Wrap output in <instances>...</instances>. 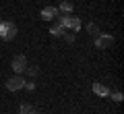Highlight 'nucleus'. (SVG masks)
Here are the masks:
<instances>
[{
  "label": "nucleus",
  "mask_w": 124,
  "mask_h": 114,
  "mask_svg": "<svg viewBox=\"0 0 124 114\" xmlns=\"http://www.w3.org/2000/svg\"><path fill=\"white\" fill-rule=\"evenodd\" d=\"M15 35H17V25L10 21H0V37L2 40H13Z\"/></svg>",
  "instance_id": "obj_1"
},
{
  "label": "nucleus",
  "mask_w": 124,
  "mask_h": 114,
  "mask_svg": "<svg viewBox=\"0 0 124 114\" xmlns=\"http://www.w3.org/2000/svg\"><path fill=\"white\" fill-rule=\"evenodd\" d=\"M58 21L62 23L64 29H72V31H79L81 29V19L79 17H72V15H64V17H60V15H58Z\"/></svg>",
  "instance_id": "obj_2"
},
{
  "label": "nucleus",
  "mask_w": 124,
  "mask_h": 114,
  "mask_svg": "<svg viewBox=\"0 0 124 114\" xmlns=\"http://www.w3.org/2000/svg\"><path fill=\"white\" fill-rule=\"evenodd\" d=\"M112 44H114V37L112 35H103V33L95 35V48L106 50V48H112Z\"/></svg>",
  "instance_id": "obj_3"
},
{
  "label": "nucleus",
  "mask_w": 124,
  "mask_h": 114,
  "mask_svg": "<svg viewBox=\"0 0 124 114\" xmlns=\"http://www.w3.org/2000/svg\"><path fill=\"white\" fill-rule=\"evenodd\" d=\"M23 85H25V79H23L21 75H15V77H10V79L6 81V89H8V91H19Z\"/></svg>",
  "instance_id": "obj_4"
},
{
  "label": "nucleus",
  "mask_w": 124,
  "mask_h": 114,
  "mask_svg": "<svg viewBox=\"0 0 124 114\" xmlns=\"http://www.w3.org/2000/svg\"><path fill=\"white\" fill-rule=\"evenodd\" d=\"M25 69H27V58L23 56V54L15 56L13 58V70H15V73H23Z\"/></svg>",
  "instance_id": "obj_5"
},
{
  "label": "nucleus",
  "mask_w": 124,
  "mask_h": 114,
  "mask_svg": "<svg viewBox=\"0 0 124 114\" xmlns=\"http://www.w3.org/2000/svg\"><path fill=\"white\" fill-rule=\"evenodd\" d=\"M58 9L56 6H46V9H41V19L44 21H52V19H56L58 17Z\"/></svg>",
  "instance_id": "obj_6"
},
{
  "label": "nucleus",
  "mask_w": 124,
  "mask_h": 114,
  "mask_svg": "<svg viewBox=\"0 0 124 114\" xmlns=\"http://www.w3.org/2000/svg\"><path fill=\"white\" fill-rule=\"evenodd\" d=\"M93 93H97V96H101V97H108L110 96V89L103 83H93Z\"/></svg>",
  "instance_id": "obj_7"
},
{
  "label": "nucleus",
  "mask_w": 124,
  "mask_h": 114,
  "mask_svg": "<svg viewBox=\"0 0 124 114\" xmlns=\"http://www.w3.org/2000/svg\"><path fill=\"white\" fill-rule=\"evenodd\" d=\"M50 33L54 35V37H60V35H64V27H62V23H54L52 27H50Z\"/></svg>",
  "instance_id": "obj_8"
},
{
  "label": "nucleus",
  "mask_w": 124,
  "mask_h": 114,
  "mask_svg": "<svg viewBox=\"0 0 124 114\" xmlns=\"http://www.w3.org/2000/svg\"><path fill=\"white\" fill-rule=\"evenodd\" d=\"M58 13H64V15H70L72 13V4H70V2H62V4H60V9H58Z\"/></svg>",
  "instance_id": "obj_9"
},
{
  "label": "nucleus",
  "mask_w": 124,
  "mask_h": 114,
  "mask_svg": "<svg viewBox=\"0 0 124 114\" xmlns=\"http://www.w3.org/2000/svg\"><path fill=\"white\" fill-rule=\"evenodd\" d=\"M87 31H89V33H93V35H99V27L95 25V23H89V25H87Z\"/></svg>",
  "instance_id": "obj_10"
},
{
  "label": "nucleus",
  "mask_w": 124,
  "mask_h": 114,
  "mask_svg": "<svg viewBox=\"0 0 124 114\" xmlns=\"http://www.w3.org/2000/svg\"><path fill=\"white\" fill-rule=\"evenodd\" d=\"M108 97H112L114 102H122L124 100V96H122V91H114V93H110Z\"/></svg>",
  "instance_id": "obj_11"
},
{
  "label": "nucleus",
  "mask_w": 124,
  "mask_h": 114,
  "mask_svg": "<svg viewBox=\"0 0 124 114\" xmlns=\"http://www.w3.org/2000/svg\"><path fill=\"white\" fill-rule=\"evenodd\" d=\"M31 110H33V108H31L29 104H21V108H19V112H21V114H29Z\"/></svg>",
  "instance_id": "obj_12"
},
{
  "label": "nucleus",
  "mask_w": 124,
  "mask_h": 114,
  "mask_svg": "<svg viewBox=\"0 0 124 114\" xmlns=\"http://www.w3.org/2000/svg\"><path fill=\"white\" fill-rule=\"evenodd\" d=\"M27 70H29V75H31V77H35V75L39 73V69H37V66H27Z\"/></svg>",
  "instance_id": "obj_13"
},
{
  "label": "nucleus",
  "mask_w": 124,
  "mask_h": 114,
  "mask_svg": "<svg viewBox=\"0 0 124 114\" xmlns=\"http://www.w3.org/2000/svg\"><path fill=\"white\" fill-rule=\"evenodd\" d=\"M23 87H25V89H35V83H33V81H25Z\"/></svg>",
  "instance_id": "obj_14"
},
{
  "label": "nucleus",
  "mask_w": 124,
  "mask_h": 114,
  "mask_svg": "<svg viewBox=\"0 0 124 114\" xmlns=\"http://www.w3.org/2000/svg\"><path fill=\"white\" fill-rule=\"evenodd\" d=\"M29 114H41V112H35V110H31V112Z\"/></svg>",
  "instance_id": "obj_15"
},
{
  "label": "nucleus",
  "mask_w": 124,
  "mask_h": 114,
  "mask_svg": "<svg viewBox=\"0 0 124 114\" xmlns=\"http://www.w3.org/2000/svg\"><path fill=\"white\" fill-rule=\"evenodd\" d=\"M70 114H72V112H70Z\"/></svg>",
  "instance_id": "obj_16"
}]
</instances>
